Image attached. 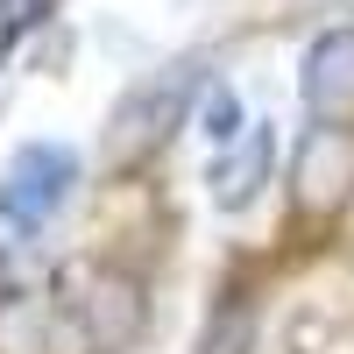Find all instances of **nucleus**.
I'll use <instances>...</instances> for the list:
<instances>
[{
    "mask_svg": "<svg viewBox=\"0 0 354 354\" xmlns=\"http://www.w3.org/2000/svg\"><path fill=\"white\" fill-rule=\"evenodd\" d=\"M354 192V128H305L298 156H290V198L305 213H340Z\"/></svg>",
    "mask_w": 354,
    "mask_h": 354,
    "instance_id": "nucleus-4",
    "label": "nucleus"
},
{
    "mask_svg": "<svg viewBox=\"0 0 354 354\" xmlns=\"http://www.w3.org/2000/svg\"><path fill=\"white\" fill-rule=\"evenodd\" d=\"M205 93V71L198 64H170L156 78H142L135 93L113 106V121H106V163L113 170H142L163 142L192 121V100Z\"/></svg>",
    "mask_w": 354,
    "mask_h": 354,
    "instance_id": "nucleus-1",
    "label": "nucleus"
},
{
    "mask_svg": "<svg viewBox=\"0 0 354 354\" xmlns=\"http://www.w3.org/2000/svg\"><path fill=\"white\" fill-rule=\"evenodd\" d=\"M270 156H277V135L270 128H241L234 142H220V163H213V177H205V185H213V198L227 205V213H241V205L262 192V177H270Z\"/></svg>",
    "mask_w": 354,
    "mask_h": 354,
    "instance_id": "nucleus-6",
    "label": "nucleus"
},
{
    "mask_svg": "<svg viewBox=\"0 0 354 354\" xmlns=\"http://www.w3.org/2000/svg\"><path fill=\"white\" fill-rule=\"evenodd\" d=\"M305 106L326 113V121H347L354 113V28H326L305 50Z\"/></svg>",
    "mask_w": 354,
    "mask_h": 354,
    "instance_id": "nucleus-5",
    "label": "nucleus"
},
{
    "mask_svg": "<svg viewBox=\"0 0 354 354\" xmlns=\"http://www.w3.org/2000/svg\"><path fill=\"white\" fill-rule=\"evenodd\" d=\"M71 319L78 333L93 340L100 354H121L142 340V326H149V305H142V283L121 277V270H71Z\"/></svg>",
    "mask_w": 354,
    "mask_h": 354,
    "instance_id": "nucleus-3",
    "label": "nucleus"
},
{
    "mask_svg": "<svg viewBox=\"0 0 354 354\" xmlns=\"http://www.w3.org/2000/svg\"><path fill=\"white\" fill-rule=\"evenodd\" d=\"M71 185H78V149H64V142H28V149H15L8 170H0V227H15V234L50 227L64 213Z\"/></svg>",
    "mask_w": 354,
    "mask_h": 354,
    "instance_id": "nucleus-2",
    "label": "nucleus"
},
{
    "mask_svg": "<svg viewBox=\"0 0 354 354\" xmlns=\"http://www.w3.org/2000/svg\"><path fill=\"white\" fill-rule=\"evenodd\" d=\"M241 128H248V121H241V100H234L227 85H213V100H205V135H213V142H234Z\"/></svg>",
    "mask_w": 354,
    "mask_h": 354,
    "instance_id": "nucleus-8",
    "label": "nucleus"
},
{
    "mask_svg": "<svg viewBox=\"0 0 354 354\" xmlns=\"http://www.w3.org/2000/svg\"><path fill=\"white\" fill-rule=\"evenodd\" d=\"M36 347H43V305L8 298L0 305V354H36Z\"/></svg>",
    "mask_w": 354,
    "mask_h": 354,
    "instance_id": "nucleus-7",
    "label": "nucleus"
}]
</instances>
